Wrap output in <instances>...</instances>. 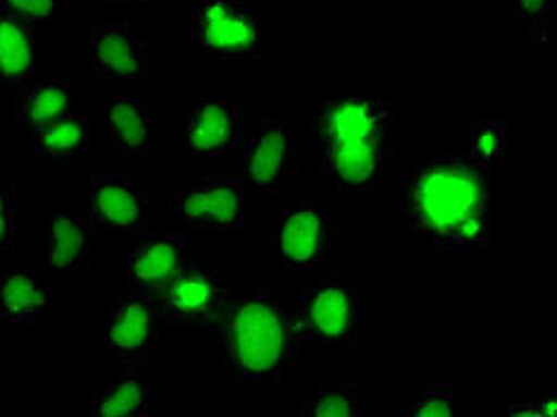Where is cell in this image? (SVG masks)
Wrapping results in <instances>:
<instances>
[{
    "mask_svg": "<svg viewBox=\"0 0 557 417\" xmlns=\"http://www.w3.org/2000/svg\"><path fill=\"white\" fill-rule=\"evenodd\" d=\"M106 120L112 146L120 154L144 156L148 150V103L144 98L112 96L106 103Z\"/></svg>",
    "mask_w": 557,
    "mask_h": 417,
    "instance_id": "obj_19",
    "label": "cell"
},
{
    "mask_svg": "<svg viewBox=\"0 0 557 417\" xmlns=\"http://www.w3.org/2000/svg\"><path fill=\"white\" fill-rule=\"evenodd\" d=\"M488 174L465 156H417L400 176L396 218L438 250H488Z\"/></svg>",
    "mask_w": 557,
    "mask_h": 417,
    "instance_id": "obj_1",
    "label": "cell"
},
{
    "mask_svg": "<svg viewBox=\"0 0 557 417\" xmlns=\"http://www.w3.org/2000/svg\"><path fill=\"white\" fill-rule=\"evenodd\" d=\"M470 158L491 170L493 162L508 154V120H479L472 124Z\"/></svg>",
    "mask_w": 557,
    "mask_h": 417,
    "instance_id": "obj_22",
    "label": "cell"
},
{
    "mask_svg": "<svg viewBox=\"0 0 557 417\" xmlns=\"http://www.w3.org/2000/svg\"><path fill=\"white\" fill-rule=\"evenodd\" d=\"M86 218L94 226H100V230L134 234L144 230L148 222L146 194L129 176H98L86 194Z\"/></svg>",
    "mask_w": 557,
    "mask_h": 417,
    "instance_id": "obj_12",
    "label": "cell"
},
{
    "mask_svg": "<svg viewBox=\"0 0 557 417\" xmlns=\"http://www.w3.org/2000/svg\"><path fill=\"white\" fill-rule=\"evenodd\" d=\"M336 244V224L320 200L294 198L284 206L276 230L278 258L290 270H312L322 265Z\"/></svg>",
    "mask_w": 557,
    "mask_h": 417,
    "instance_id": "obj_7",
    "label": "cell"
},
{
    "mask_svg": "<svg viewBox=\"0 0 557 417\" xmlns=\"http://www.w3.org/2000/svg\"><path fill=\"white\" fill-rule=\"evenodd\" d=\"M88 142H91V122L84 115H67L32 136L34 154L50 165L82 156Z\"/></svg>",
    "mask_w": 557,
    "mask_h": 417,
    "instance_id": "obj_20",
    "label": "cell"
},
{
    "mask_svg": "<svg viewBox=\"0 0 557 417\" xmlns=\"http://www.w3.org/2000/svg\"><path fill=\"white\" fill-rule=\"evenodd\" d=\"M158 315L150 296L136 292H117L110 298L108 351L122 365H141L156 341Z\"/></svg>",
    "mask_w": 557,
    "mask_h": 417,
    "instance_id": "obj_10",
    "label": "cell"
},
{
    "mask_svg": "<svg viewBox=\"0 0 557 417\" xmlns=\"http://www.w3.org/2000/svg\"><path fill=\"white\" fill-rule=\"evenodd\" d=\"M546 29H548V12H543V15L534 17V20H529V36H531V41H534V44L541 46V48H546V39H548Z\"/></svg>",
    "mask_w": 557,
    "mask_h": 417,
    "instance_id": "obj_29",
    "label": "cell"
},
{
    "mask_svg": "<svg viewBox=\"0 0 557 417\" xmlns=\"http://www.w3.org/2000/svg\"><path fill=\"white\" fill-rule=\"evenodd\" d=\"M302 144L300 118H262L244 144L238 184L250 194H272L298 170Z\"/></svg>",
    "mask_w": 557,
    "mask_h": 417,
    "instance_id": "obj_5",
    "label": "cell"
},
{
    "mask_svg": "<svg viewBox=\"0 0 557 417\" xmlns=\"http://www.w3.org/2000/svg\"><path fill=\"white\" fill-rule=\"evenodd\" d=\"M296 344L344 346L356 330V294L346 282H326L302 289L296 310H290Z\"/></svg>",
    "mask_w": 557,
    "mask_h": 417,
    "instance_id": "obj_6",
    "label": "cell"
},
{
    "mask_svg": "<svg viewBox=\"0 0 557 417\" xmlns=\"http://www.w3.org/2000/svg\"><path fill=\"white\" fill-rule=\"evenodd\" d=\"M512 415H527V417H553L557 415V389L548 387L543 394L529 401V406H517L510 410Z\"/></svg>",
    "mask_w": 557,
    "mask_h": 417,
    "instance_id": "obj_27",
    "label": "cell"
},
{
    "mask_svg": "<svg viewBox=\"0 0 557 417\" xmlns=\"http://www.w3.org/2000/svg\"><path fill=\"white\" fill-rule=\"evenodd\" d=\"M91 53L94 74H100V77L141 79L148 68V44L134 36L126 22L94 27Z\"/></svg>",
    "mask_w": 557,
    "mask_h": 417,
    "instance_id": "obj_14",
    "label": "cell"
},
{
    "mask_svg": "<svg viewBox=\"0 0 557 417\" xmlns=\"http://www.w3.org/2000/svg\"><path fill=\"white\" fill-rule=\"evenodd\" d=\"M67 115H72V86L58 79H36L17 98L15 130L24 136H34Z\"/></svg>",
    "mask_w": 557,
    "mask_h": 417,
    "instance_id": "obj_18",
    "label": "cell"
},
{
    "mask_svg": "<svg viewBox=\"0 0 557 417\" xmlns=\"http://www.w3.org/2000/svg\"><path fill=\"white\" fill-rule=\"evenodd\" d=\"M188 44L202 58L258 60L264 24L258 8L240 0H196L188 10Z\"/></svg>",
    "mask_w": 557,
    "mask_h": 417,
    "instance_id": "obj_4",
    "label": "cell"
},
{
    "mask_svg": "<svg viewBox=\"0 0 557 417\" xmlns=\"http://www.w3.org/2000/svg\"><path fill=\"white\" fill-rule=\"evenodd\" d=\"M453 387L436 384L417 391L412 406L408 410L410 417H448L453 413Z\"/></svg>",
    "mask_w": 557,
    "mask_h": 417,
    "instance_id": "obj_24",
    "label": "cell"
},
{
    "mask_svg": "<svg viewBox=\"0 0 557 417\" xmlns=\"http://www.w3.org/2000/svg\"><path fill=\"white\" fill-rule=\"evenodd\" d=\"M244 194L238 180H202L170 194V208L180 218L210 232H236L244 224Z\"/></svg>",
    "mask_w": 557,
    "mask_h": 417,
    "instance_id": "obj_9",
    "label": "cell"
},
{
    "mask_svg": "<svg viewBox=\"0 0 557 417\" xmlns=\"http://www.w3.org/2000/svg\"><path fill=\"white\" fill-rule=\"evenodd\" d=\"M222 274L186 262L174 280L153 294L158 324L191 327L214 322L224 301Z\"/></svg>",
    "mask_w": 557,
    "mask_h": 417,
    "instance_id": "obj_8",
    "label": "cell"
},
{
    "mask_svg": "<svg viewBox=\"0 0 557 417\" xmlns=\"http://www.w3.org/2000/svg\"><path fill=\"white\" fill-rule=\"evenodd\" d=\"M50 308V289L27 268L0 272V320L5 324H29Z\"/></svg>",
    "mask_w": 557,
    "mask_h": 417,
    "instance_id": "obj_16",
    "label": "cell"
},
{
    "mask_svg": "<svg viewBox=\"0 0 557 417\" xmlns=\"http://www.w3.org/2000/svg\"><path fill=\"white\" fill-rule=\"evenodd\" d=\"M214 322L230 384H278L288 365L298 363L290 308L276 289L226 292Z\"/></svg>",
    "mask_w": 557,
    "mask_h": 417,
    "instance_id": "obj_3",
    "label": "cell"
},
{
    "mask_svg": "<svg viewBox=\"0 0 557 417\" xmlns=\"http://www.w3.org/2000/svg\"><path fill=\"white\" fill-rule=\"evenodd\" d=\"M106 3H141V0H106Z\"/></svg>",
    "mask_w": 557,
    "mask_h": 417,
    "instance_id": "obj_30",
    "label": "cell"
},
{
    "mask_svg": "<svg viewBox=\"0 0 557 417\" xmlns=\"http://www.w3.org/2000/svg\"><path fill=\"white\" fill-rule=\"evenodd\" d=\"M94 413L106 417H146L148 382L141 372L126 370L106 387H94Z\"/></svg>",
    "mask_w": 557,
    "mask_h": 417,
    "instance_id": "obj_21",
    "label": "cell"
},
{
    "mask_svg": "<svg viewBox=\"0 0 557 417\" xmlns=\"http://www.w3.org/2000/svg\"><path fill=\"white\" fill-rule=\"evenodd\" d=\"M512 17L519 20H534L543 12H548V0H510Z\"/></svg>",
    "mask_w": 557,
    "mask_h": 417,
    "instance_id": "obj_28",
    "label": "cell"
},
{
    "mask_svg": "<svg viewBox=\"0 0 557 417\" xmlns=\"http://www.w3.org/2000/svg\"><path fill=\"white\" fill-rule=\"evenodd\" d=\"M0 10L41 27L58 15V0H0Z\"/></svg>",
    "mask_w": 557,
    "mask_h": 417,
    "instance_id": "obj_25",
    "label": "cell"
},
{
    "mask_svg": "<svg viewBox=\"0 0 557 417\" xmlns=\"http://www.w3.org/2000/svg\"><path fill=\"white\" fill-rule=\"evenodd\" d=\"M302 417H356V387L329 384L300 406Z\"/></svg>",
    "mask_w": 557,
    "mask_h": 417,
    "instance_id": "obj_23",
    "label": "cell"
},
{
    "mask_svg": "<svg viewBox=\"0 0 557 417\" xmlns=\"http://www.w3.org/2000/svg\"><path fill=\"white\" fill-rule=\"evenodd\" d=\"M94 248V224L77 212H55L46 226V262L53 270H79Z\"/></svg>",
    "mask_w": 557,
    "mask_h": 417,
    "instance_id": "obj_15",
    "label": "cell"
},
{
    "mask_svg": "<svg viewBox=\"0 0 557 417\" xmlns=\"http://www.w3.org/2000/svg\"><path fill=\"white\" fill-rule=\"evenodd\" d=\"M244 138L240 110L230 98H202L186 115V150L191 156H224Z\"/></svg>",
    "mask_w": 557,
    "mask_h": 417,
    "instance_id": "obj_13",
    "label": "cell"
},
{
    "mask_svg": "<svg viewBox=\"0 0 557 417\" xmlns=\"http://www.w3.org/2000/svg\"><path fill=\"white\" fill-rule=\"evenodd\" d=\"M186 250L180 236L138 230L132 238L126 282L136 294L153 296L184 270Z\"/></svg>",
    "mask_w": 557,
    "mask_h": 417,
    "instance_id": "obj_11",
    "label": "cell"
},
{
    "mask_svg": "<svg viewBox=\"0 0 557 417\" xmlns=\"http://www.w3.org/2000/svg\"><path fill=\"white\" fill-rule=\"evenodd\" d=\"M320 170L346 194L374 192L394 165L396 106L344 91L320 100Z\"/></svg>",
    "mask_w": 557,
    "mask_h": 417,
    "instance_id": "obj_2",
    "label": "cell"
},
{
    "mask_svg": "<svg viewBox=\"0 0 557 417\" xmlns=\"http://www.w3.org/2000/svg\"><path fill=\"white\" fill-rule=\"evenodd\" d=\"M39 58V27L0 10V86L34 77Z\"/></svg>",
    "mask_w": 557,
    "mask_h": 417,
    "instance_id": "obj_17",
    "label": "cell"
},
{
    "mask_svg": "<svg viewBox=\"0 0 557 417\" xmlns=\"http://www.w3.org/2000/svg\"><path fill=\"white\" fill-rule=\"evenodd\" d=\"M15 230V182L0 174V250L10 248Z\"/></svg>",
    "mask_w": 557,
    "mask_h": 417,
    "instance_id": "obj_26",
    "label": "cell"
}]
</instances>
